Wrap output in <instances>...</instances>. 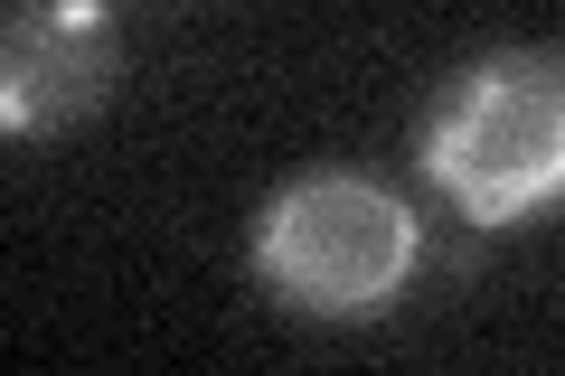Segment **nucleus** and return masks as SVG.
<instances>
[{
	"label": "nucleus",
	"mask_w": 565,
	"mask_h": 376,
	"mask_svg": "<svg viewBox=\"0 0 565 376\" xmlns=\"http://www.w3.org/2000/svg\"><path fill=\"white\" fill-rule=\"evenodd\" d=\"M424 179L471 226H519L565 189V85L546 47H500L434 95L415 141Z\"/></svg>",
	"instance_id": "1"
},
{
	"label": "nucleus",
	"mask_w": 565,
	"mask_h": 376,
	"mask_svg": "<svg viewBox=\"0 0 565 376\" xmlns=\"http://www.w3.org/2000/svg\"><path fill=\"white\" fill-rule=\"evenodd\" d=\"M415 255V207L367 170H311L255 217V282L302 320H377L405 292Z\"/></svg>",
	"instance_id": "2"
},
{
	"label": "nucleus",
	"mask_w": 565,
	"mask_h": 376,
	"mask_svg": "<svg viewBox=\"0 0 565 376\" xmlns=\"http://www.w3.org/2000/svg\"><path fill=\"white\" fill-rule=\"evenodd\" d=\"M114 95L104 0H10L0 10V141H47Z\"/></svg>",
	"instance_id": "3"
}]
</instances>
